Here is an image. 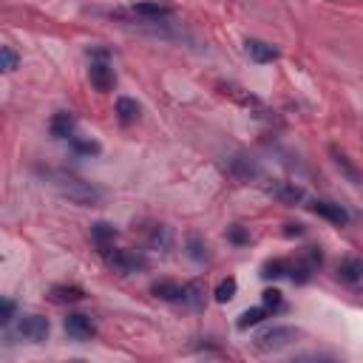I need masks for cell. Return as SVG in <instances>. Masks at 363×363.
<instances>
[{"label": "cell", "mask_w": 363, "mask_h": 363, "mask_svg": "<svg viewBox=\"0 0 363 363\" xmlns=\"http://www.w3.org/2000/svg\"><path fill=\"white\" fill-rule=\"evenodd\" d=\"M74 128H77V120L69 111H60V114L51 117V136L55 139H71Z\"/></svg>", "instance_id": "14"}, {"label": "cell", "mask_w": 363, "mask_h": 363, "mask_svg": "<svg viewBox=\"0 0 363 363\" xmlns=\"http://www.w3.org/2000/svg\"><path fill=\"white\" fill-rule=\"evenodd\" d=\"M182 304L185 306H190V309H201L204 306V290H201V284H185V298H182Z\"/></svg>", "instance_id": "21"}, {"label": "cell", "mask_w": 363, "mask_h": 363, "mask_svg": "<svg viewBox=\"0 0 363 363\" xmlns=\"http://www.w3.org/2000/svg\"><path fill=\"white\" fill-rule=\"evenodd\" d=\"M88 80L97 91L108 94L114 85H117V77H114V69L108 66V55L106 51H94L91 55V66H88Z\"/></svg>", "instance_id": "3"}, {"label": "cell", "mask_w": 363, "mask_h": 363, "mask_svg": "<svg viewBox=\"0 0 363 363\" xmlns=\"http://www.w3.org/2000/svg\"><path fill=\"white\" fill-rule=\"evenodd\" d=\"M85 292L80 287H71V284H57V287H51V301H57V304H77L83 301Z\"/></svg>", "instance_id": "17"}, {"label": "cell", "mask_w": 363, "mask_h": 363, "mask_svg": "<svg viewBox=\"0 0 363 363\" xmlns=\"http://www.w3.org/2000/svg\"><path fill=\"white\" fill-rule=\"evenodd\" d=\"M313 213H318L321 219H327V222H332V225H338V227H343V225L349 222V213L343 211L341 204L324 201V199H315V201H313Z\"/></svg>", "instance_id": "9"}, {"label": "cell", "mask_w": 363, "mask_h": 363, "mask_svg": "<svg viewBox=\"0 0 363 363\" xmlns=\"http://www.w3.org/2000/svg\"><path fill=\"white\" fill-rule=\"evenodd\" d=\"M12 318H15V304H12V301H3V315H0V321H3V324L9 327Z\"/></svg>", "instance_id": "30"}, {"label": "cell", "mask_w": 363, "mask_h": 363, "mask_svg": "<svg viewBox=\"0 0 363 363\" xmlns=\"http://www.w3.org/2000/svg\"><path fill=\"white\" fill-rule=\"evenodd\" d=\"M71 148H74L77 153H83V157H97V153H99V142H94V139L71 136Z\"/></svg>", "instance_id": "24"}, {"label": "cell", "mask_w": 363, "mask_h": 363, "mask_svg": "<svg viewBox=\"0 0 363 363\" xmlns=\"http://www.w3.org/2000/svg\"><path fill=\"white\" fill-rule=\"evenodd\" d=\"M17 335L31 343H43L48 338V321L43 315H23L17 324Z\"/></svg>", "instance_id": "6"}, {"label": "cell", "mask_w": 363, "mask_h": 363, "mask_svg": "<svg viewBox=\"0 0 363 363\" xmlns=\"http://www.w3.org/2000/svg\"><path fill=\"white\" fill-rule=\"evenodd\" d=\"M117 120L122 125H134L139 120V106H136V99L131 97H120L117 99Z\"/></svg>", "instance_id": "16"}, {"label": "cell", "mask_w": 363, "mask_h": 363, "mask_svg": "<svg viewBox=\"0 0 363 363\" xmlns=\"http://www.w3.org/2000/svg\"><path fill=\"white\" fill-rule=\"evenodd\" d=\"M148 244H150L153 250H159V252H171V247H173V233H171V227L153 225V227H150V236H148Z\"/></svg>", "instance_id": "15"}, {"label": "cell", "mask_w": 363, "mask_h": 363, "mask_svg": "<svg viewBox=\"0 0 363 363\" xmlns=\"http://www.w3.org/2000/svg\"><path fill=\"white\" fill-rule=\"evenodd\" d=\"M332 157H335V165H338V168H341V171H343V173H346V176H349L355 185H357V182H360V173H357V168H355V165L346 159V153H341L338 148H332Z\"/></svg>", "instance_id": "22"}, {"label": "cell", "mask_w": 363, "mask_h": 363, "mask_svg": "<svg viewBox=\"0 0 363 363\" xmlns=\"http://www.w3.org/2000/svg\"><path fill=\"white\" fill-rule=\"evenodd\" d=\"M230 173H233L236 179L247 182V179L258 176V165H255V162H250L247 157H236V159H233V165H230Z\"/></svg>", "instance_id": "19"}, {"label": "cell", "mask_w": 363, "mask_h": 363, "mask_svg": "<svg viewBox=\"0 0 363 363\" xmlns=\"http://www.w3.org/2000/svg\"><path fill=\"white\" fill-rule=\"evenodd\" d=\"M264 278H281V276H290V262L284 258H276V262H267L264 270H262Z\"/></svg>", "instance_id": "23"}, {"label": "cell", "mask_w": 363, "mask_h": 363, "mask_svg": "<svg viewBox=\"0 0 363 363\" xmlns=\"http://www.w3.org/2000/svg\"><path fill=\"white\" fill-rule=\"evenodd\" d=\"M134 15L145 23H159L162 17H171V6L159 3V0H142V3H134Z\"/></svg>", "instance_id": "7"}, {"label": "cell", "mask_w": 363, "mask_h": 363, "mask_svg": "<svg viewBox=\"0 0 363 363\" xmlns=\"http://www.w3.org/2000/svg\"><path fill=\"white\" fill-rule=\"evenodd\" d=\"M227 239H230L233 244H250V233H247L241 225H233V227L227 230Z\"/></svg>", "instance_id": "28"}, {"label": "cell", "mask_w": 363, "mask_h": 363, "mask_svg": "<svg viewBox=\"0 0 363 363\" xmlns=\"http://www.w3.org/2000/svg\"><path fill=\"white\" fill-rule=\"evenodd\" d=\"M267 313H270L267 306H252V309H247V313H241V318L236 321V327H239V329H250V327H255V324H262V321L267 318Z\"/></svg>", "instance_id": "20"}, {"label": "cell", "mask_w": 363, "mask_h": 363, "mask_svg": "<svg viewBox=\"0 0 363 363\" xmlns=\"http://www.w3.org/2000/svg\"><path fill=\"white\" fill-rule=\"evenodd\" d=\"M0 57H3V71H6V74H12V71L17 69V63H20V57L15 55L12 45H3V48H0Z\"/></svg>", "instance_id": "27"}, {"label": "cell", "mask_w": 363, "mask_h": 363, "mask_svg": "<svg viewBox=\"0 0 363 363\" xmlns=\"http://www.w3.org/2000/svg\"><path fill=\"white\" fill-rule=\"evenodd\" d=\"M244 48H247L250 60H255V63H273V60H278V48L270 45V43H264V40L250 37V40L244 43Z\"/></svg>", "instance_id": "11"}, {"label": "cell", "mask_w": 363, "mask_h": 363, "mask_svg": "<svg viewBox=\"0 0 363 363\" xmlns=\"http://www.w3.org/2000/svg\"><path fill=\"white\" fill-rule=\"evenodd\" d=\"M66 332H69L74 341H91L94 332H97V327H94V321H91L88 315L74 313V315L66 318Z\"/></svg>", "instance_id": "8"}, {"label": "cell", "mask_w": 363, "mask_h": 363, "mask_svg": "<svg viewBox=\"0 0 363 363\" xmlns=\"http://www.w3.org/2000/svg\"><path fill=\"white\" fill-rule=\"evenodd\" d=\"M57 187H60V193H63L69 201L83 204V207L97 204V201L102 199V190H99V187H94L91 182H83V179H77V176L60 173V176H57Z\"/></svg>", "instance_id": "1"}, {"label": "cell", "mask_w": 363, "mask_h": 363, "mask_svg": "<svg viewBox=\"0 0 363 363\" xmlns=\"http://www.w3.org/2000/svg\"><path fill=\"white\" fill-rule=\"evenodd\" d=\"M267 190H270L273 199H278V201H284V204H298V201H304V187L295 185V182H273Z\"/></svg>", "instance_id": "10"}, {"label": "cell", "mask_w": 363, "mask_h": 363, "mask_svg": "<svg viewBox=\"0 0 363 363\" xmlns=\"http://www.w3.org/2000/svg\"><path fill=\"white\" fill-rule=\"evenodd\" d=\"M318 267H321V252H318L315 247H309L301 258L290 262V278H292L295 284H306Z\"/></svg>", "instance_id": "5"}, {"label": "cell", "mask_w": 363, "mask_h": 363, "mask_svg": "<svg viewBox=\"0 0 363 363\" xmlns=\"http://www.w3.org/2000/svg\"><path fill=\"white\" fill-rule=\"evenodd\" d=\"M281 304H284V298H281L278 290H267V292H264V306H267V309H281Z\"/></svg>", "instance_id": "29"}, {"label": "cell", "mask_w": 363, "mask_h": 363, "mask_svg": "<svg viewBox=\"0 0 363 363\" xmlns=\"http://www.w3.org/2000/svg\"><path fill=\"white\" fill-rule=\"evenodd\" d=\"M108 267H114L117 273H136V270H148V255L142 250H122V247H108L102 250Z\"/></svg>", "instance_id": "2"}, {"label": "cell", "mask_w": 363, "mask_h": 363, "mask_svg": "<svg viewBox=\"0 0 363 363\" xmlns=\"http://www.w3.org/2000/svg\"><path fill=\"white\" fill-rule=\"evenodd\" d=\"M187 255L193 258V262H207V244L199 236H190L187 239Z\"/></svg>", "instance_id": "25"}, {"label": "cell", "mask_w": 363, "mask_h": 363, "mask_svg": "<svg viewBox=\"0 0 363 363\" xmlns=\"http://www.w3.org/2000/svg\"><path fill=\"white\" fill-rule=\"evenodd\" d=\"M150 292L157 295L159 301L182 304V298H185V284H176V281H157V284H150Z\"/></svg>", "instance_id": "13"}, {"label": "cell", "mask_w": 363, "mask_h": 363, "mask_svg": "<svg viewBox=\"0 0 363 363\" xmlns=\"http://www.w3.org/2000/svg\"><path fill=\"white\" fill-rule=\"evenodd\" d=\"M284 233H287V236H304V227H301V225H287Z\"/></svg>", "instance_id": "31"}, {"label": "cell", "mask_w": 363, "mask_h": 363, "mask_svg": "<svg viewBox=\"0 0 363 363\" xmlns=\"http://www.w3.org/2000/svg\"><path fill=\"white\" fill-rule=\"evenodd\" d=\"M338 278L346 284H363V258L349 255L338 264Z\"/></svg>", "instance_id": "12"}, {"label": "cell", "mask_w": 363, "mask_h": 363, "mask_svg": "<svg viewBox=\"0 0 363 363\" xmlns=\"http://www.w3.org/2000/svg\"><path fill=\"white\" fill-rule=\"evenodd\" d=\"M298 335L301 332L295 327H270L255 338V349L258 352H278V349H287Z\"/></svg>", "instance_id": "4"}, {"label": "cell", "mask_w": 363, "mask_h": 363, "mask_svg": "<svg viewBox=\"0 0 363 363\" xmlns=\"http://www.w3.org/2000/svg\"><path fill=\"white\" fill-rule=\"evenodd\" d=\"M236 287H239L236 278H225V281L216 287V301H219V304H227V301L236 295Z\"/></svg>", "instance_id": "26"}, {"label": "cell", "mask_w": 363, "mask_h": 363, "mask_svg": "<svg viewBox=\"0 0 363 363\" xmlns=\"http://www.w3.org/2000/svg\"><path fill=\"white\" fill-rule=\"evenodd\" d=\"M91 236L99 244V250H108L114 244V239H117V230L108 222H97V225H91Z\"/></svg>", "instance_id": "18"}]
</instances>
